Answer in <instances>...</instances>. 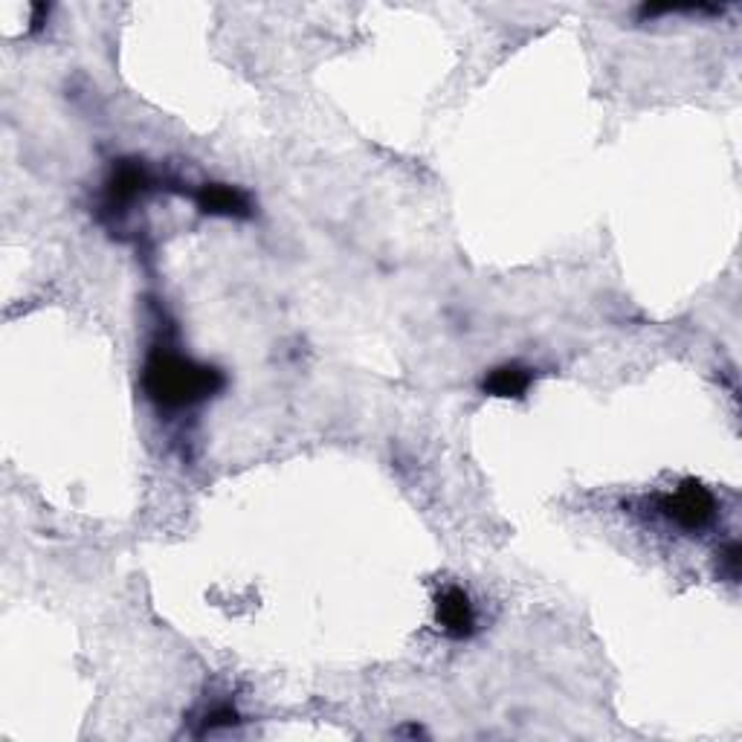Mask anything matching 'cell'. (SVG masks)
<instances>
[{"label":"cell","instance_id":"6da1fadb","mask_svg":"<svg viewBox=\"0 0 742 742\" xmlns=\"http://www.w3.org/2000/svg\"><path fill=\"white\" fill-rule=\"evenodd\" d=\"M221 384L224 380L215 368L198 366V363L180 357V354L157 352L152 354L148 366H145V391L163 409L192 407V403L221 389Z\"/></svg>","mask_w":742,"mask_h":742},{"label":"cell","instance_id":"7a4b0ae2","mask_svg":"<svg viewBox=\"0 0 742 742\" xmlns=\"http://www.w3.org/2000/svg\"><path fill=\"white\" fill-rule=\"evenodd\" d=\"M658 511L671 519L673 525L685 528V531H699V528H705L713 519L717 502H713V496L702 485L682 481V487H676L673 494L658 499Z\"/></svg>","mask_w":742,"mask_h":742},{"label":"cell","instance_id":"3957f363","mask_svg":"<svg viewBox=\"0 0 742 742\" xmlns=\"http://www.w3.org/2000/svg\"><path fill=\"white\" fill-rule=\"evenodd\" d=\"M435 618H439V627L444 630V635L455 641L470 639L476 632V609L470 603V595L458 586H447L435 598Z\"/></svg>","mask_w":742,"mask_h":742},{"label":"cell","instance_id":"277c9868","mask_svg":"<svg viewBox=\"0 0 742 742\" xmlns=\"http://www.w3.org/2000/svg\"><path fill=\"white\" fill-rule=\"evenodd\" d=\"M198 207L203 212H212V215H250V203L247 198L239 192V189H232V186H203L198 192Z\"/></svg>","mask_w":742,"mask_h":742},{"label":"cell","instance_id":"5b68a950","mask_svg":"<svg viewBox=\"0 0 742 742\" xmlns=\"http://www.w3.org/2000/svg\"><path fill=\"white\" fill-rule=\"evenodd\" d=\"M528 386H531V372H528L525 366L511 363V366L494 368V372L485 377L481 389H485L487 395H496V398H522L528 391Z\"/></svg>","mask_w":742,"mask_h":742},{"label":"cell","instance_id":"8992f818","mask_svg":"<svg viewBox=\"0 0 742 742\" xmlns=\"http://www.w3.org/2000/svg\"><path fill=\"white\" fill-rule=\"evenodd\" d=\"M145 186H148L145 168L136 166V163H122L113 171L111 184H108V195H111L113 207H125V203H131V200L145 192Z\"/></svg>","mask_w":742,"mask_h":742}]
</instances>
